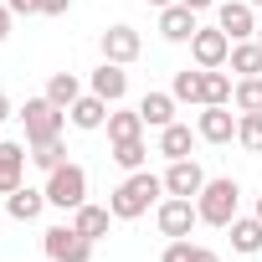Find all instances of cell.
Returning <instances> with one entry per match:
<instances>
[{
    "label": "cell",
    "instance_id": "obj_1",
    "mask_svg": "<svg viewBox=\"0 0 262 262\" xmlns=\"http://www.w3.org/2000/svg\"><path fill=\"white\" fill-rule=\"evenodd\" d=\"M165 195V175H149V170H134L113 195H108V211L118 216V221H134V216H144L155 201Z\"/></svg>",
    "mask_w": 262,
    "mask_h": 262
},
{
    "label": "cell",
    "instance_id": "obj_2",
    "mask_svg": "<svg viewBox=\"0 0 262 262\" xmlns=\"http://www.w3.org/2000/svg\"><path fill=\"white\" fill-rule=\"evenodd\" d=\"M236 206H242V185H236L231 175L206 180V190L195 195V211H201L206 226H231V221H236Z\"/></svg>",
    "mask_w": 262,
    "mask_h": 262
},
{
    "label": "cell",
    "instance_id": "obj_3",
    "mask_svg": "<svg viewBox=\"0 0 262 262\" xmlns=\"http://www.w3.org/2000/svg\"><path fill=\"white\" fill-rule=\"evenodd\" d=\"M41 190H47V206H62V211H77V206L88 201V170L67 160V165H57V170L47 175V185H41Z\"/></svg>",
    "mask_w": 262,
    "mask_h": 262
},
{
    "label": "cell",
    "instance_id": "obj_4",
    "mask_svg": "<svg viewBox=\"0 0 262 262\" xmlns=\"http://www.w3.org/2000/svg\"><path fill=\"white\" fill-rule=\"evenodd\" d=\"M21 123H26V144H36V139H57L62 123H67V108H57V103L41 93V98H26Z\"/></svg>",
    "mask_w": 262,
    "mask_h": 262
},
{
    "label": "cell",
    "instance_id": "obj_5",
    "mask_svg": "<svg viewBox=\"0 0 262 262\" xmlns=\"http://www.w3.org/2000/svg\"><path fill=\"white\" fill-rule=\"evenodd\" d=\"M201 221V211H195V201H185V195H165L160 201V211H155V226H160V236H190V226Z\"/></svg>",
    "mask_w": 262,
    "mask_h": 262
},
{
    "label": "cell",
    "instance_id": "obj_6",
    "mask_svg": "<svg viewBox=\"0 0 262 262\" xmlns=\"http://www.w3.org/2000/svg\"><path fill=\"white\" fill-rule=\"evenodd\" d=\"M41 247H47L52 262H93V242H88L77 226H52V231L41 236Z\"/></svg>",
    "mask_w": 262,
    "mask_h": 262
},
{
    "label": "cell",
    "instance_id": "obj_7",
    "mask_svg": "<svg viewBox=\"0 0 262 262\" xmlns=\"http://www.w3.org/2000/svg\"><path fill=\"white\" fill-rule=\"evenodd\" d=\"M195 134H201L206 144H231V139H236V113H231V103H206L201 118H195Z\"/></svg>",
    "mask_w": 262,
    "mask_h": 262
},
{
    "label": "cell",
    "instance_id": "obj_8",
    "mask_svg": "<svg viewBox=\"0 0 262 262\" xmlns=\"http://www.w3.org/2000/svg\"><path fill=\"white\" fill-rule=\"evenodd\" d=\"M190 57H195V67H226L231 36H226L221 26H201V31L190 36Z\"/></svg>",
    "mask_w": 262,
    "mask_h": 262
},
{
    "label": "cell",
    "instance_id": "obj_9",
    "mask_svg": "<svg viewBox=\"0 0 262 262\" xmlns=\"http://www.w3.org/2000/svg\"><path fill=\"white\" fill-rule=\"evenodd\" d=\"M252 0H221V6H216V26L231 36V41H252L257 36V21H252Z\"/></svg>",
    "mask_w": 262,
    "mask_h": 262
},
{
    "label": "cell",
    "instance_id": "obj_10",
    "mask_svg": "<svg viewBox=\"0 0 262 262\" xmlns=\"http://www.w3.org/2000/svg\"><path fill=\"white\" fill-rule=\"evenodd\" d=\"M201 190H206V170H201L195 160H170V170H165V195L195 201Z\"/></svg>",
    "mask_w": 262,
    "mask_h": 262
},
{
    "label": "cell",
    "instance_id": "obj_11",
    "mask_svg": "<svg viewBox=\"0 0 262 262\" xmlns=\"http://www.w3.org/2000/svg\"><path fill=\"white\" fill-rule=\"evenodd\" d=\"M26 160H31L26 144H16V139L0 144V195H11V190L26 185Z\"/></svg>",
    "mask_w": 262,
    "mask_h": 262
},
{
    "label": "cell",
    "instance_id": "obj_12",
    "mask_svg": "<svg viewBox=\"0 0 262 262\" xmlns=\"http://www.w3.org/2000/svg\"><path fill=\"white\" fill-rule=\"evenodd\" d=\"M139 52H144V41H139V31H134V26H108V31H103V62L128 67Z\"/></svg>",
    "mask_w": 262,
    "mask_h": 262
},
{
    "label": "cell",
    "instance_id": "obj_13",
    "mask_svg": "<svg viewBox=\"0 0 262 262\" xmlns=\"http://www.w3.org/2000/svg\"><path fill=\"white\" fill-rule=\"evenodd\" d=\"M195 16H201V11H190L185 0L165 6V11H160V36H165V41H190V36L201 31V26H195Z\"/></svg>",
    "mask_w": 262,
    "mask_h": 262
},
{
    "label": "cell",
    "instance_id": "obj_14",
    "mask_svg": "<svg viewBox=\"0 0 262 262\" xmlns=\"http://www.w3.org/2000/svg\"><path fill=\"white\" fill-rule=\"evenodd\" d=\"M108 108H113L108 98H98V93H82V98L67 108V118H72L77 128H88V134H93V128H103V123H108Z\"/></svg>",
    "mask_w": 262,
    "mask_h": 262
},
{
    "label": "cell",
    "instance_id": "obj_15",
    "mask_svg": "<svg viewBox=\"0 0 262 262\" xmlns=\"http://www.w3.org/2000/svg\"><path fill=\"white\" fill-rule=\"evenodd\" d=\"M108 139L113 144H123V139H144V118H139V108H108Z\"/></svg>",
    "mask_w": 262,
    "mask_h": 262
},
{
    "label": "cell",
    "instance_id": "obj_16",
    "mask_svg": "<svg viewBox=\"0 0 262 262\" xmlns=\"http://www.w3.org/2000/svg\"><path fill=\"white\" fill-rule=\"evenodd\" d=\"M93 93L108 98V103H123V93H128V72H123L118 62H103V67L93 72Z\"/></svg>",
    "mask_w": 262,
    "mask_h": 262
},
{
    "label": "cell",
    "instance_id": "obj_17",
    "mask_svg": "<svg viewBox=\"0 0 262 262\" xmlns=\"http://www.w3.org/2000/svg\"><path fill=\"white\" fill-rule=\"evenodd\" d=\"M139 118H144V128L175 123V93H144L139 98Z\"/></svg>",
    "mask_w": 262,
    "mask_h": 262
},
{
    "label": "cell",
    "instance_id": "obj_18",
    "mask_svg": "<svg viewBox=\"0 0 262 262\" xmlns=\"http://www.w3.org/2000/svg\"><path fill=\"white\" fill-rule=\"evenodd\" d=\"M6 211H11L16 221H36V216L47 211V190H36V185H21V190H11V195H6Z\"/></svg>",
    "mask_w": 262,
    "mask_h": 262
},
{
    "label": "cell",
    "instance_id": "obj_19",
    "mask_svg": "<svg viewBox=\"0 0 262 262\" xmlns=\"http://www.w3.org/2000/svg\"><path fill=\"white\" fill-rule=\"evenodd\" d=\"M108 221H113V211L108 206H93V201H82L77 211H72V226L88 236V242H98V236H108Z\"/></svg>",
    "mask_w": 262,
    "mask_h": 262
},
{
    "label": "cell",
    "instance_id": "obj_20",
    "mask_svg": "<svg viewBox=\"0 0 262 262\" xmlns=\"http://www.w3.org/2000/svg\"><path fill=\"white\" fill-rule=\"evenodd\" d=\"M231 93H236V82L221 67H201V108L206 103H231Z\"/></svg>",
    "mask_w": 262,
    "mask_h": 262
},
{
    "label": "cell",
    "instance_id": "obj_21",
    "mask_svg": "<svg viewBox=\"0 0 262 262\" xmlns=\"http://www.w3.org/2000/svg\"><path fill=\"white\" fill-rule=\"evenodd\" d=\"M231 72H242V77H262V41L252 36V41H231Z\"/></svg>",
    "mask_w": 262,
    "mask_h": 262
},
{
    "label": "cell",
    "instance_id": "obj_22",
    "mask_svg": "<svg viewBox=\"0 0 262 262\" xmlns=\"http://www.w3.org/2000/svg\"><path fill=\"white\" fill-rule=\"evenodd\" d=\"M226 231H231V247H236V252H247V257L262 252V216H236Z\"/></svg>",
    "mask_w": 262,
    "mask_h": 262
},
{
    "label": "cell",
    "instance_id": "obj_23",
    "mask_svg": "<svg viewBox=\"0 0 262 262\" xmlns=\"http://www.w3.org/2000/svg\"><path fill=\"white\" fill-rule=\"evenodd\" d=\"M160 155L165 160H190V128L185 123H165L160 128Z\"/></svg>",
    "mask_w": 262,
    "mask_h": 262
},
{
    "label": "cell",
    "instance_id": "obj_24",
    "mask_svg": "<svg viewBox=\"0 0 262 262\" xmlns=\"http://www.w3.org/2000/svg\"><path fill=\"white\" fill-rule=\"evenodd\" d=\"M47 98H52L57 108H72V103L82 98V82H77V72H52V82H47Z\"/></svg>",
    "mask_w": 262,
    "mask_h": 262
},
{
    "label": "cell",
    "instance_id": "obj_25",
    "mask_svg": "<svg viewBox=\"0 0 262 262\" xmlns=\"http://www.w3.org/2000/svg\"><path fill=\"white\" fill-rule=\"evenodd\" d=\"M26 149H31V165H36V170H47V175H52L57 165H67L62 134H57V139H36V144H26Z\"/></svg>",
    "mask_w": 262,
    "mask_h": 262
},
{
    "label": "cell",
    "instance_id": "obj_26",
    "mask_svg": "<svg viewBox=\"0 0 262 262\" xmlns=\"http://www.w3.org/2000/svg\"><path fill=\"white\" fill-rule=\"evenodd\" d=\"M231 108H236V113H262V77H236Z\"/></svg>",
    "mask_w": 262,
    "mask_h": 262
},
{
    "label": "cell",
    "instance_id": "obj_27",
    "mask_svg": "<svg viewBox=\"0 0 262 262\" xmlns=\"http://www.w3.org/2000/svg\"><path fill=\"white\" fill-rule=\"evenodd\" d=\"M236 144L247 155H262V113H236Z\"/></svg>",
    "mask_w": 262,
    "mask_h": 262
},
{
    "label": "cell",
    "instance_id": "obj_28",
    "mask_svg": "<svg viewBox=\"0 0 262 262\" xmlns=\"http://www.w3.org/2000/svg\"><path fill=\"white\" fill-rule=\"evenodd\" d=\"M144 160H149V149H144V139H123V144H113V165L118 170H144Z\"/></svg>",
    "mask_w": 262,
    "mask_h": 262
},
{
    "label": "cell",
    "instance_id": "obj_29",
    "mask_svg": "<svg viewBox=\"0 0 262 262\" xmlns=\"http://www.w3.org/2000/svg\"><path fill=\"white\" fill-rule=\"evenodd\" d=\"M170 93H175V103H201V67H195V72H190V67L175 72V88H170Z\"/></svg>",
    "mask_w": 262,
    "mask_h": 262
},
{
    "label": "cell",
    "instance_id": "obj_30",
    "mask_svg": "<svg viewBox=\"0 0 262 262\" xmlns=\"http://www.w3.org/2000/svg\"><path fill=\"white\" fill-rule=\"evenodd\" d=\"M190 252H195V247H190V236H175V242L160 252V262H190Z\"/></svg>",
    "mask_w": 262,
    "mask_h": 262
},
{
    "label": "cell",
    "instance_id": "obj_31",
    "mask_svg": "<svg viewBox=\"0 0 262 262\" xmlns=\"http://www.w3.org/2000/svg\"><path fill=\"white\" fill-rule=\"evenodd\" d=\"M36 11H41V16H67L72 0H36Z\"/></svg>",
    "mask_w": 262,
    "mask_h": 262
},
{
    "label": "cell",
    "instance_id": "obj_32",
    "mask_svg": "<svg viewBox=\"0 0 262 262\" xmlns=\"http://www.w3.org/2000/svg\"><path fill=\"white\" fill-rule=\"evenodd\" d=\"M6 6H11V16H41L36 0H6Z\"/></svg>",
    "mask_w": 262,
    "mask_h": 262
},
{
    "label": "cell",
    "instance_id": "obj_33",
    "mask_svg": "<svg viewBox=\"0 0 262 262\" xmlns=\"http://www.w3.org/2000/svg\"><path fill=\"white\" fill-rule=\"evenodd\" d=\"M6 36H11V6L0 0V41H6Z\"/></svg>",
    "mask_w": 262,
    "mask_h": 262
},
{
    "label": "cell",
    "instance_id": "obj_34",
    "mask_svg": "<svg viewBox=\"0 0 262 262\" xmlns=\"http://www.w3.org/2000/svg\"><path fill=\"white\" fill-rule=\"evenodd\" d=\"M190 262H221V257H216L211 247H195V252H190Z\"/></svg>",
    "mask_w": 262,
    "mask_h": 262
},
{
    "label": "cell",
    "instance_id": "obj_35",
    "mask_svg": "<svg viewBox=\"0 0 262 262\" xmlns=\"http://www.w3.org/2000/svg\"><path fill=\"white\" fill-rule=\"evenodd\" d=\"M190 11H211V6H221V0H185Z\"/></svg>",
    "mask_w": 262,
    "mask_h": 262
},
{
    "label": "cell",
    "instance_id": "obj_36",
    "mask_svg": "<svg viewBox=\"0 0 262 262\" xmlns=\"http://www.w3.org/2000/svg\"><path fill=\"white\" fill-rule=\"evenodd\" d=\"M6 118H11V98H6V93H0V123H6Z\"/></svg>",
    "mask_w": 262,
    "mask_h": 262
},
{
    "label": "cell",
    "instance_id": "obj_37",
    "mask_svg": "<svg viewBox=\"0 0 262 262\" xmlns=\"http://www.w3.org/2000/svg\"><path fill=\"white\" fill-rule=\"evenodd\" d=\"M144 6H155V11H165V6H175V0H144Z\"/></svg>",
    "mask_w": 262,
    "mask_h": 262
},
{
    "label": "cell",
    "instance_id": "obj_38",
    "mask_svg": "<svg viewBox=\"0 0 262 262\" xmlns=\"http://www.w3.org/2000/svg\"><path fill=\"white\" fill-rule=\"evenodd\" d=\"M257 216H262V195H257Z\"/></svg>",
    "mask_w": 262,
    "mask_h": 262
},
{
    "label": "cell",
    "instance_id": "obj_39",
    "mask_svg": "<svg viewBox=\"0 0 262 262\" xmlns=\"http://www.w3.org/2000/svg\"><path fill=\"white\" fill-rule=\"evenodd\" d=\"M252 6H257V11H262V0H252Z\"/></svg>",
    "mask_w": 262,
    "mask_h": 262
},
{
    "label": "cell",
    "instance_id": "obj_40",
    "mask_svg": "<svg viewBox=\"0 0 262 262\" xmlns=\"http://www.w3.org/2000/svg\"><path fill=\"white\" fill-rule=\"evenodd\" d=\"M257 41H262V26H257Z\"/></svg>",
    "mask_w": 262,
    "mask_h": 262
}]
</instances>
